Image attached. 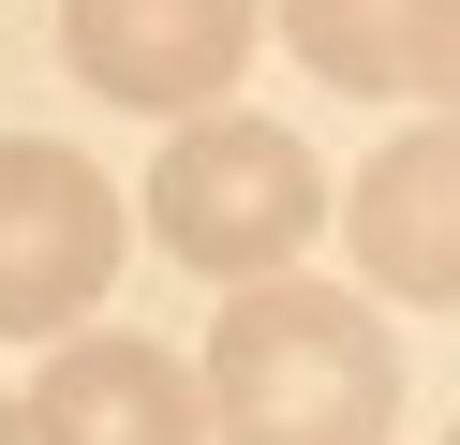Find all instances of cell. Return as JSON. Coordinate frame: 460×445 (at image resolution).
I'll return each instance as SVG.
<instances>
[{
    "label": "cell",
    "mask_w": 460,
    "mask_h": 445,
    "mask_svg": "<svg viewBox=\"0 0 460 445\" xmlns=\"http://www.w3.org/2000/svg\"><path fill=\"white\" fill-rule=\"evenodd\" d=\"M149 223L179 267H208V282H268V267L312 253V223H327V164H312L282 119L252 104H193L179 148L149 164Z\"/></svg>",
    "instance_id": "cell-2"
},
{
    "label": "cell",
    "mask_w": 460,
    "mask_h": 445,
    "mask_svg": "<svg viewBox=\"0 0 460 445\" xmlns=\"http://www.w3.org/2000/svg\"><path fill=\"white\" fill-rule=\"evenodd\" d=\"M341 237H357V267H371L386 297H416V312L460 297V119H446V104H416V119L357 164Z\"/></svg>",
    "instance_id": "cell-6"
},
{
    "label": "cell",
    "mask_w": 460,
    "mask_h": 445,
    "mask_svg": "<svg viewBox=\"0 0 460 445\" xmlns=\"http://www.w3.org/2000/svg\"><path fill=\"white\" fill-rule=\"evenodd\" d=\"M193 401H208L223 445H386L401 431V342L341 282L268 267V282H223Z\"/></svg>",
    "instance_id": "cell-1"
},
{
    "label": "cell",
    "mask_w": 460,
    "mask_h": 445,
    "mask_svg": "<svg viewBox=\"0 0 460 445\" xmlns=\"http://www.w3.org/2000/svg\"><path fill=\"white\" fill-rule=\"evenodd\" d=\"M15 445H208V401L134 326H60V356L15 401Z\"/></svg>",
    "instance_id": "cell-5"
},
{
    "label": "cell",
    "mask_w": 460,
    "mask_h": 445,
    "mask_svg": "<svg viewBox=\"0 0 460 445\" xmlns=\"http://www.w3.org/2000/svg\"><path fill=\"white\" fill-rule=\"evenodd\" d=\"M0 445H15V386H0Z\"/></svg>",
    "instance_id": "cell-8"
},
{
    "label": "cell",
    "mask_w": 460,
    "mask_h": 445,
    "mask_svg": "<svg viewBox=\"0 0 460 445\" xmlns=\"http://www.w3.org/2000/svg\"><path fill=\"white\" fill-rule=\"evenodd\" d=\"M252 45H268V0H60L75 89H104V104H134V119L223 104Z\"/></svg>",
    "instance_id": "cell-4"
},
{
    "label": "cell",
    "mask_w": 460,
    "mask_h": 445,
    "mask_svg": "<svg viewBox=\"0 0 460 445\" xmlns=\"http://www.w3.org/2000/svg\"><path fill=\"white\" fill-rule=\"evenodd\" d=\"M119 282V193L75 148L0 134V342H60Z\"/></svg>",
    "instance_id": "cell-3"
},
{
    "label": "cell",
    "mask_w": 460,
    "mask_h": 445,
    "mask_svg": "<svg viewBox=\"0 0 460 445\" xmlns=\"http://www.w3.org/2000/svg\"><path fill=\"white\" fill-rule=\"evenodd\" d=\"M268 30L357 104H446L460 89V0H268Z\"/></svg>",
    "instance_id": "cell-7"
}]
</instances>
